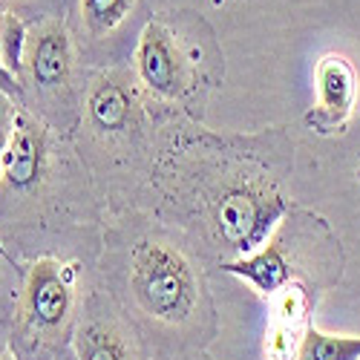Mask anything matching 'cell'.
I'll return each instance as SVG.
<instances>
[{
  "label": "cell",
  "instance_id": "1",
  "mask_svg": "<svg viewBox=\"0 0 360 360\" xmlns=\"http://www.w3.org/2000/svg\"><path fill=\"white\" fill-rule=\"evenodd\" d=\"M248 144L199 136L159 165V176L170 182L167 196L199 217L211 245L225 254L222 262L262 248L288 217V199L262 162V150H248Z\"/></svg>",
  "mask_w": 360,
  "mask_h": 360
},
{
  "label": "cell",
  "instance_id": "2",
  "mask_svg": "<svg viewBox=\"0 0 360 360\" xmlns=\"http://www.w3.org/2000/svg\"><path fill=\"white\" fill-rule=\"evenodd\" d=\"M199 20L159 15L150 18L139 35L133 75L139 89L156 104L185 107L211 81V67L219 61L211 38H199Z\"/></svg>",
  "mask_w": 360,
  "mask_h": 360
},
{
  "label": "cell",
  "instance_id": "3",
  "mask_svg": "<svg viewBox=\"0 0 360 360\" xmlns=\"http://www.w3.org/2000/svg\"><path fill=\"white\" fill-rule=\"evenodd\" d=\"M127 285L136 309L170 328H185L205 297L193 259L182 245L165 236H141L130 248Z\"/></svg>",
  "mask_w": 360,
  "mask_h": 360
},
{
  "label": "cell",
  "instance_id": "4",
  "mask_svg": "<svg viewBox=\"0 0 360 360\" xmlns=\"http://www.w3.org/2000/svg\"><path fill=\"white\" fill-rule=\"evenodd\" d=\"M75 280L78 265L44 257L29 265L23 288L15 297L12 357L38 360V354L58 343L75 314Z\"/></svg>",
  "mask_w": 360,
  "mask_h": 360
},
{
  "label": "cell",
  "instance_id": "5",
  "mask_svg": "<svg viewBox=\"0 0 360 360\" xmlns=\"http://www.w3.org/2000/svg\"><path fill=\"white\" fill-rule=\"evenodd\" d=\"M72 67H75V52H72V38L67 32L64 20L49 18L35 29H29L23 78H20L23 89L32 86L38 98L58 104L70 96Z\"/></svg>",
  "mask_w": 360,
  "mask_h": 360
},
{
  "label": "cell",
  "instance_id": "6",
  "mask_svg": "<svg viewBox=\"0 0 360 360\" xmlns=\"http://www.w3.org/2000/svg\"><path fill=\"white\" fill-rule=\"evenodd\" d=\"M141 96L136 75L104 72L86 89L84 98V124L101 141L130 139L141 124Z\"/></svg>",
  "mask_w": 360,
  "mask_h": 360
},
{
  "label": "cell",
  "instance_id": "7",
  "mask_svg": "<svg viewBox=\"0 0 360 360\" xmlns=\"http://www.w3.org/2000/svg\"><path fill=\"white\" fill-rule=\"evenodd\" d=\"M49 173V130L38 115L29 110L18 112L15 136L0 165V193L29 196L35 193Z\"/></svg>",
  "mask_w": 360,
  "mask_h": 360
},
{
  "label": "cell",
  "instance_id": "8",
  "mask_svg": "<svg viewBox=\"0 0 360 360\" xmlns=\"http://www.w3.org/2000/svg\"><path fill=\"white\" fill-rule=\"evenodd\" d=\"M317 104L306 115V124L323 136L340 133L357 104V72L349 58L328 52L317 61Z\"/></svg>",
  "mask_w": 360,
  "mask_h": 360
},
{
  "label": "cell",
  "instance_id": "9",
  "mask_svg": "<svg viewBox=\"0 0 360 360\" xmlns=\"http://www.w3.org/2000/svg\"><path fill=\"white\" fill-rule=\"evenodd\" d=\"M78 360H139V346L130 328L110 311H89L75 326Z\"/></svg>",
  "mask_w": 360,
  "mask_h": 360
},
{
  "label": "cell",
  "instance_id": "10",
  "mask_svg": "<svg viewBox=\"0 0 360 360\" xmlns=\"http://www.w3.org/2000/svg\"><path fill=\"white\" fill-rule=\"evenodd\" d=\"M222 271L245 280L259 297L271 300L277 291H283L294 277L291 271V257L283 245L280 236H271L262 248H257L254 254L243 257V259H228L222 262Z\"/></svg>",
  "mask_w": 360,
  "mask_h": 360
},
{
  "label": "cell",
  "instance_id": "11",
  "mask_svg": "<svg viewBox=\"0 0 360 360\" xmlns=\"http://www.w3.org/2000/svg\"><path fill=\"white\" fill-rule=\"evenodd\" d=\"M136 6L139 0H78V15L86 38L110 41L127 26V20L136 15Z\"/></svg>",
  "mask_w": 360,
  "mask_h": 360
},
{
  "label": "cell",
  "instance_id": "12",
  "mask_svg": "<svg viewBox=\"0 0 360 360\" xmlns=\"http://www.w3.org/2000/svg\"><path fill=\"white\" fill-rule=\"evenodd\" d=\"M297 360H360L357 335H328L320 328H309Z\"/></svg>",
  "mask_w": 360,
  "mask_h": 360
},
{
  "label": "cell",
  "instance_id": "13",
  "mask_svg": "<svg viewBox=\"0 0 360 360\" xmlns=\"http://www.w3.org/2000/svg\"><path fill=\"white\" fill-rule=\"evenodd\" d=\"M26 38L29 29L20 20V15L15 12H4L0 15V64L4 70L20 84L23 78V55H26ZM23 86V84H20Z\"/></svg>",
  "mask_w": 360,
  "mask_h": 360
},
{
  "label": "cell",
  "instance_id": "14",
  "mask_svg": "<svg viewBox=\"0 0 360 360\" xmlns=\"http://www.w3.org/2000/svg\"><path fill=\"white\" fill-rule=\"evenodd\" d=\"M18 112H20V104H15V98L0 89V165H4V156H6V150H9V141H12V136H15Z\"/></svg>",
  "mask_w": 360,
  "mask_h": 360
},
{
  "label": "cell",
  "instance_id": "15",
  "mask_svg": "<svg viewBox=\"0 0 360 360\" xmlns=\"http://www.w3.org/2000/svg\"><path fill=\"white\" fill-rule=\"evenodd\" d=\"M0 89H4V93H9L12 98H18V101L23 98V86H20V84H18V81L4 70V64H0Z\"/></svg>",
  "mask_w": 360,
  "mask_h": 360
},
{
  "label": "cell",
  "instance_id": "16",
  "mask_svg": "<svg viewBox=\"0 0 360 360\" xmlns=\"http://www.w3.org/2000/svg\"><path fill=\"white\" fill-rule=\"evenodd\" d=\"M0 257H6L9 262H15V257H9V251H6V245H4V239H0Z\"/></svg>",
  "mask_w": 360,
  "mask_h": 360
},
{
  "label": "cell",
  "instance_id": "17",
  "mask_svg": "<svg viewBox=\"0 0 360 360\" xmlns=\"http://www.w3.org/2000/svg\"><path fill=\"white\" fill-rule=\"evenodd\" d=\"M0 360H15L12 354H4V352H0Z\"/></svg>",
  "mask_w": 360,
  "mask_h": 360
},
{
  "label": "cell",
  "instance_id": "18",
  "mask_svg": "<svg viewBox=\"0 0 360 360\" xmlns=\"http://www.w3.org/2000/svg\"><path fill=\"white\" fill-rule=\"evenodd\" d=\"M4 259H6V257H4Z\"/></svg>",
  "mask_w": 360,
  "mask_h": 360
}]
</instances>
